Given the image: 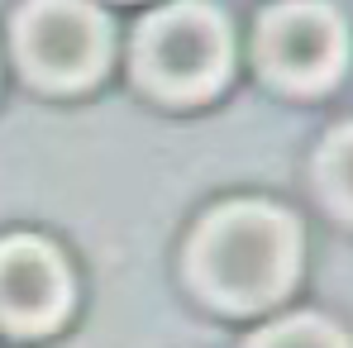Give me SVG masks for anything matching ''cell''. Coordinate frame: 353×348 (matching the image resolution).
Masks as SVG:
<instances>
[{
    "mask_svg": "<svg viewBox=\"0 0 353 348\" xmlns=\"http://www.w3.org/2000/svg\"><path fill=\"white\" fill-rule=\"evenodd\" d=\"M325 181H330L334 201L353 215V129H344L330 143V153H325Z\"/></svg>",
    "mask_w": 353,
    "mask_h": 348,
    "instance_id": "obj_7",
    "label": "cell"
},
{
    "mask_svg": "<svg viewBox=\"0 0 353 348\" xmlns=\"http://www.w3.org/2000/svg\"><path fill=\"white\" fill-rule=\"evenodd\" d=\"M253 348H349L339 329H330L325 320H282L268 334H258Z\"/></svg>",
    "mask_w": 353,
    "mask_h": 348,
    "instance_id": "obj_6",
    "label": "cell"
},
{
    "mask_svg": "<svg viewBox=\"0 0 353 348\" xmlns=\"http://www.w3.org/2000/svg\"><path fill=\"white\" fill-rule=\"evenodd\" d=\"M72 300L62 258L39 238L0 243V320L10 329H48Z\"/></svg>",
    "mask_w": 353,
    "mask_h": 348,
    "instance_id": "obj_5",
    "label": "cell"
},
{
    "mask_svg": "<svg viewBox=\"0 0 353 348\" xmlns=\"http://www.w3.org/2000/svg\"><path fill=\"white\" fill-rule=\"evenodd\" d=\"M296 225L272 205H230L196 238V277L225 305H263L296 277Z\"/></svg>",
    "mask_w": 353,
    "mask_h": 348,
    "instance_id": "obj_1",
    "label": "cell"
},
{
    "mask_svg": "<svg viewBox=\"0 0 353 348\" xmlns=\"http://www.w3.org/2000/svg\"><path fill=\"white\" fill-rule=\"evenodd\" d=\"M230 67L225 24L201 5H176L148 19L139 34V72L163 96H205Z\"/></svg>",
    "mask_w": 353,
    "mask_h": 348,
    "instance_id": "obj_2",
    "label": "cell"
},
{
    "mask_svg": "<svg viewBox=\"0 0 353 348\" xmlns=\"http://www.w3.org/2000/svg\"><path fill=\"white\" fill-rule=\"evenodd\" d=\"M105 53V19L81 0H34L19 19V58L43 86H86Z\"/></svg>",
    "mask_w": 353,
    "mask_h": 348,
    "instance_id": "obj_3",
    "label": "cell"
},
{
    "mask_svg": "<svg viewBox=\"0 0 353 348\" xmlns=\"http://www.w3.org/2000/svg\"><path fill=\"white\" fill-rule=\"evenodd\" d=\"M263 62L287 86H325L344 62V24L310 0L282 5L263 19Z\"/></svg>",
    "mask_w": 353,
    "mask_h": 348,
    "instance_id": "obj_4",
    "label": "cell"
}]
</instances>
